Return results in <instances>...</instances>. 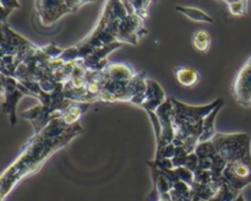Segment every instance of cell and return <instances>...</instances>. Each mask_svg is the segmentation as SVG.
I'll use <instances>...</instances> for the list:
<instances>
[{
  "mask_svg": "<svg viewBox=\"0 0 251 201\" xmlns=\"http://www.w3.org/2000/svg\"><path fill=\"white\" fill-rule=\"evenodd\" d=\"M81 132L80 123L70 126L61 118H54L41 132L33 134L24 145L17 158L2 172L0 178L1 201H5L20 181L37 173L49 157L68 146Z\"/></svg>",
  "mask_w": 251,
  "mask_h": 201,
  "instance_id": "cell-1",
  "label": "cell"
},
{
  "mask_svg": "<svg viewBox=\"0 0 251 201\" xmlns=\"http://www.w3.org/2000/svg\"><path fill=\"white\" fill-rule=\"evenodd\" d=\"M216 151L227 162L223 178L234 190L251 184V136L248 132H217L212 139Z\"/></svg>",
  "mask_w": 251,
  "mask_h": 201,
  "instance_id": "cell-2",
  "label": "cell"
},
{
  "mask_svg": "<svg viewBox=\"0 0 251 201\" xmlns=\"http://www.w3.org/2000/svg\"><path fill=\"white\" fill-rule=\"evenodd\" d=\"M126 16L127 11L123 0H105L102 14L95 28L77 44L64 49L59 59L65 63L85 59L96 49L118 42L120 22Z\"/></svg>",
  "mask_w": 251,
  "mask_h": 201,
  "instance_id": "cell-3",
  "label": "cell"
},
{
  "mask_svg": "<svg viewBox=\"0 0 251 201\" xmlns=\"http://www.w3.org/2000/svg\"><path fill=\"white\" fill-rule=\"evenodd\" d=\"M222 98H217L206 105H190L181 100L172 98L173 103V123L176 137L173 144L176 147L183 146L188 153L195 152L200 142L202 125L205 118L221 103Z\"/></svg>",
  "mask_w": 251,
  "mask_h": 201,
  "instance_id": "cell-4",
  "label": "cell"
},
{
  "mask_svg": "<svg viewBox=\"0 0 251 201\" xmlns=\"http://www.w3.org/2000/svg\"><path fill=\"white\" fill-rule=\"evenodd\" d=\"M37 48L38 46L16 33L6 22L1 24V56H15L19 64H21L25 58Z\"/></svg>",
  "mask_w": 251,
  "mask_h": 201,
  "instance_id": "cell-5",
  "label": "cell"
},
{
  "mask_svg": "<svg viewBox=\"0 0 251 201\" xmlns=\"http://www.w3.org/2000/svg\"><path fill=\"white\" fill-rule=\"evenodd\" d=\"M0 80H1V110L2 113L9 115L10 125L15 126L17 124V103L26 95L20 87V81L15 77L1 75Z\"/></svg>",
  "mask_w": 251,
  "mask_h": 201,
  "instance_id": "cell-6",
  "label": "cell"
},
{
  "mask_svg": "<svg viewBox=\"0 0 251 201\" xmlns=\"http://www.w3.org/2000/svg\"><path fill=\"white\" fill-rule=\"evenodd\" d=\"M147 33H149V31L145 27V20L141 16H139L137 14L127 15L120 22L118 42L123 44L137 46L140 39Z\"/></svg>",
  "mask_w": 251,
  "mask_h": 201,
  "instance_id": "cell-7",
  "label": "cell"
},
{
  "mask_svg": "<svg viewBox=\"0 0 251 201\" xmlns=\"http://www.w3.org/2000/svg\"><path fill=\"white\" fill-rule=\"evenodd\" d=\"M36 12L43 26L48 27L58 22L64 15L71 14L65 0H36Z\"/></svg>",
  "mask_w": 251,
  "mask_h": 201,
  "instance_id": "cell-8",
  "label": "cell"
},
{
  "mask_svg": "<svg viewBox=\"0 0 251 201\" xmlns=\"http://www.w3.org/2000/svg\"><path fill=\"white\" fill-rule=\"evenodd\" d=\"M232 92L238 104L244 108L251 107V55L238 71L233 82Z\"/></svg>",
  "mask_w": 251,
  "mask_h": 201,
  "instance_id": "cell-9",
  "label": "cell"
},
{
  "mask_svg": "<svg viewBox=\"0 0 251 201\" xmlns=\"http://www.w3.org/2000/svg\"><path fill=\"white\" fill-rule=\"evenodd\" d=\"M61 113L63 112L55 109V108L39 103L38 105H34L29 109L24 110L21 113V118L31 123L32 126H33V134H38L54 118H60Z\"/></svg>",
  "mask_w": 251,
  "mask_h": 201,
  "instance_id": "cell-10",
  "label": "cell"
},
{
  "mask_svg": "<svg viewBox=\"0 0 251 201\" xmlns=\"http://www.w3.org/2000/svg\"><path fill=\"white\" fill-rule=\"evenodd\" d=\"M156 114L158 117L159 123H161L162 134L159 141H157L156 152L161 151L164 146L172 144L176 137V129H174L173 123V103L172 98H168L158 109L156 110Z\"/></svg>",
  "mask_w": 251,
  "mask_h": 201,
  "instance_id": "cell-11",
  "label": "cell"
},
{
  "mask_svg": "<svg viewBox=\"0 0 251 201\" xmlns=\"http://www.w3.org/2000/svg\"><path fill=\"white\" fill-rule=\"evenodd\" d=\"M124 44L120 43V42H113V43L107 44L104 47H100V48L96 49L88 56H86L83 59V64H85L86 68L88 70H95V71H100L104 70L105 66L108 65V55H109L112 51H114L115 49L120 48Z\"/></svg>",
  "mask_w": 251,
  "mask_h": 201,
  "instance_id": "cell-12",
  "label": "cell"
},
{
  "mask_svg": "<svg viewBox=\"0 0 251 201\" xmlns=\"http://www.w3.org/2000/svg\"><path fill=\"white\" fill-rule=\"evenodd\" d=\"M167 100L168 98H167L162 86L157 81L147 78L146 95H145V100L140 108L145 109L146 112H156Z\"/></svg>",
  "mask_w": 251,
  "mask_h": 201,
  "instance_id": "cell-13",
  "label": "cell"
},
{
  "mask_svg": "<svg viewBox=\"0 0 251 201\" xmlns=\"http://www.w3.org/2000/svg\"><path fill=\"white\" fill-rule=\"evenodd\" d=\"M91 103H83V102H73L68 108L63 110L61 113V119L66 123L68 125H75L77 124L78 120L81 119L83 114L90 109Z\"/></svg>",
  "mask_w": 251,
  "mask_h": 201,
  "instance_id": "cell-14",
  "label": "cell"
},
{
  "mask_svg": "<svg viewBox=\"0 0 251 201\" xmlns=\"http://www.w3.org/2000/svg\"><path fill=\"white\" fill-rule=\"evenodd\" d=\"M223 105H225V100L222 98L220 104H218L217 107H216L215 109H213L212 112L205 118V120H203V125H202V132H201V136H200V142L211 141V140L215 137V135L217 134V132H216L215 120H216V117H217L218 112L222 109Z\"/></svg>",
  "mask_w": 251,
  "mask_h": 201,
  "instance_id": "cell-15",
  "label": "cell"
},
{
  "mask_svg": "<svg viewBox=\"0 0 251 201\" xmlns=\"http://www.w3.org/2000/svg\"><path fill=\"white\" fill-rule=\"evenodd\" d=\"M174 74H176V81L184 87H193L201 78L200 73L190 66H181V68L176 69Z\"/></svg>",
  "mask_w": 251,
  "mask_h": 201,
  "instance_id": "cell-16",
  "label": "cell"
},
{
  "mask_svg": "<svg viewBox=\"0 0 251 201\" xmlns=\"http://www.w3.org/2000/svg\"><path fill=\"white\" fill-rule=\"evenodd\" d=\"M226 181V179H223L222 181H212L210 184H198L194 183L191 185V189H193L194 196H198V198L202 199V200H211V199L215 196V194L217 193L220 186L222 185Z\"/></svg>",
  "mask_w": 251,
  "mask_h": 201,
  "instance_id": "cell-17",
  "label": "cell"
},
{
  "mask_svg": "<svg viewBox=\"0 0 251 201\" xmlns=\"http://www.w3.org/2000/svg\"><path fill=\"white\" fill-rule=\"evenodd\" d=\"M176 10L180 12V14L185 15L188 19L193 20V21L206 22V24H213V22H215L213 17H211L207 12L202 11V10L198 9V7L181 6V5H178V6H176Z\"/></svg>",
  "mask_w": 251,
  "mask_h": 201,
  "instance_id": "cell-18",
  "label": "cell"
},
{
  "mask_svg": "<svg viewBox=\"0 0 251 201\" xmlns=\"http://www.w3.org/2000/svg\"><path fill=\"white\" fill-rule=\"evenodd\" d=\"M193 189L189 184L179 180L173 185L171 190L172 201H193Z\"/></svg>",
  "mask_w": 251,
  "mask_h": 201,
  "instance_id": "cell-19",
  "label": "cell"
},
{
  "mask_svg": "<svg viewBox=\"0 0 251 201\" xmlns=\"http://www.w3.org/2000/svg\"><path fill=\"white\" fill-rule=\"evenodd\" d=\"M191 43H193L195 50L200 51V53H206V51L210 50L211 44H212V38H211V34L207 31L199 29V31L194 32Z\"/></svg>",
  "mask_w": 251,
  "mask_h": 201,
  "instance_id": "cell-20",
  "label": "cell"
},
{
  "mask_svg": "<svg viewBox=\"0 0 251 201\" xmlns=\"http://www.w3.org/2000/svg\"><path fill=\"white\" fill-rule=\"evenodd\" d=\"M239 194V191L234 190L227 181H225V183L220 186V189H218L217 193L215 194V196L208 201H234Z\"/></svg>",
  "mask_w": 251,
  "mask_h": 201,
  "instance_id": "cell-21",
  "label": "cell"
},
{
  "mask_svg": "<svg viewBox=\"0 0 251 201\" xmlns=\"http://www.w3.org/2000/svg\"><path fill=\"white\" fill-rule=\"evenodd\" d=\"M75 61H66L59 69L54 71V77L58 83H66L71 78L73 71L75 69Z\"/></svg>",
  "mask_w": 251,
  "mask_h": 201,
  "instance_id": "cell-22",
  "label": "cell"
},
{
  "mask_svg": "<svg viewBox=\"0 0 251 201\" xmlns=\"http://www.w3.org/2000/svg\"><path fill=\"white\" fill-rule=\"evenodd\" d=\"M195 153L198 154L199 158H213L217 151H216L215 144L211 140V141L199 142L198 146H196Z\"/></svg>",
  "mask_w": 251,
  "mask_h": 201,
  "instance_id": "cell-23",
  "label": "cell"
},
{
  "mask_svg": "<svg viewBox=\"0 0 251 201\" xmlns=\"http://www.w3.org/2000/svg\"><path fill=\"white\" fill-rule=\"evenodd\" d=\"M0 4H1V24L6 21L7 16L14 10L20 9L19 0H0Z\"/></svg>",
  "mask_w": 251,
  "mask_h": 201,
  "instance_id": "cell-24",
  "label": "cell"
},
{
  "mask_svg": "<svg viewBox=\"0 0 251 201\" xmlns=\"http://www.w3.org/2000/svg\"><path fill=\"white\" fill-rule=\"evenodd\" d=\"M152 1H154V0H131L135 12L144 20L149 17V6Z\"/></svg>",
  "mask_w": 251,
  "mask_h": 201,
  "instance_id": "cell-25",
  "label": "cell"
},
{
  "mask_svg": "<svg viewBox=\"0 0 251 201\" xmlns=\"http://www.w3.org/2000/svg\"><path fill=\"white\" fill-rule=\"evenodd\" d=\"M213 181V174L211 169H198L194 172V183L210 184Z\"/></svg>",
  "mask_w": 251,
  "mask_h": 201,
  "instance_id": "cell-26",
  "label": "cell"
},
{
  "mask_svg": "<svg viewBox=\"0 0 251 201\" xmlns=\"http://www.w3.org/2000/svg\"><path fill=\"white\" fill-rule=\"evenodd\" d=\"M188 154H189L188 151H186L183 146L176 147V154H174V157L172 158V161H173V164H174V168L185 166Z\"/></svg>",
  "mask_w": 251,
  "mask_h": 201,
  "instance_id": "cell-27",
  "label": "cell"
},
{
  "mask_svg": "<svg viewBox=\"0 0 251 201\" xmlns=\"http://www.w3.org/2000/svg\"><path fill=\"white\" fill-rule=\"evenodd\" d=\"M147 166H153L156 168L161 169V171H171L174 169V164L172 158H161V159H153V161H147Z\"/></svg>",
  "mask_w": 251,
  "mask_h": 201,
  "instance_id": "cell-28",
  "label": "cell"
},
{
  "mask_svg": "<svg viewBox=\"0 0 251 201\" xmlns=\"http://www.w3.org/2000/svg\"><path fill=\"white\" fill-rule=\"evenodd\" d=\"M176 174H178L179 179L184 183L189 184V185H193L194 184V172H191L190 169H188L186 167H176Z\"/></svg>",
  "mask_w": 251,
  "mask_h": 201,
  "instance_id": "cell-29",
  "label": "cell"
},
{
  "mask_svg": "<svg viewBox=\"0 0 251 201\" xmlns=\"http://www.w3.org/2000/svg\"><path fill=\"white\" fill-rule=\"evenodd\" d=\"M188 169H190L191 172H196L199 169V156L195 152H191L188 154V158H186L185 166Z\"/></svg>",
  "mask_w": 251,
  "mask_h": 201,
  "instance_id": "cell-30",
  "label": "cell"
},
{
  "mask_svg": "<svg viewBox=\"0 0 251 201\" xmlns=\"http://www.w3.org/2000/svg\"><path fill=\"white\" fill-rule=\"evenodd\" d=\"M95 0H65L66 5H68L69 9L71 10V12H75L80 9L81 6H83L85 4L88 2H93Z\"/></svg>",
  "mask_w": 251,
  "mask_h": 201,
  "instance_id": "cell-31",
  "label": "cell"
},
{
  "mask_svg": "<svg viewBox=\"0 0 251 201\" xmlns=\"http://www.w3.org/2000/svg\"><path fill=\"white\" fill-rule=\"evenodd\" d=\"M212 168V158H199V169Z\"/></svg>",
  "mask_w": 251,
  "mask_h": 201,
  "instance_id": "cell-32",
  "label": "cell"
},
{
  "mask_svg": "<svg viewBox=\"0 0 251 201\" xmlns=\"http://www.w3.org/2000/svg\"><path fill=\"white\" fill-rule=\"evenodd\" d=\"M157 201H172V199H171V194H168V195H163V196H161V198L158 199V200Z\"/></svg>",
  "mask_w": 251,
  "mask_h": 201,
  "instance_id": "cell-33",
  "label": "cell"
},
{
  "mask_svg": "<svg viewBox=\"0 0 251 201\" xmlns=\"http://www.w3.org/2000/svg\"><path fill=\"white\" fill-rule=\"evenodd\" d=\"M234 201H245V199H244V196L242 195V194H239V195L237 196V199H235Z\"/></svg>",
  "mask_w": 251,
  "mask_h": 201,
  "instance_id": "cell-34",
  "label": "cell"
},
{
  "mask_svg": "<svg viewBox=\"0 0 251 201\" xmlns=\"http://www.w3.org/2000/svg\"><path fill=\"white\" fill-rule=\"evenodd\" d=\"M221 1H225L226 2V0H221Z\"/></svg>",
  "mask_w": 251,
  "mask_h": 201,
  "instance_id": "cell-35",
  "label": "cell"
}]
</instances>
